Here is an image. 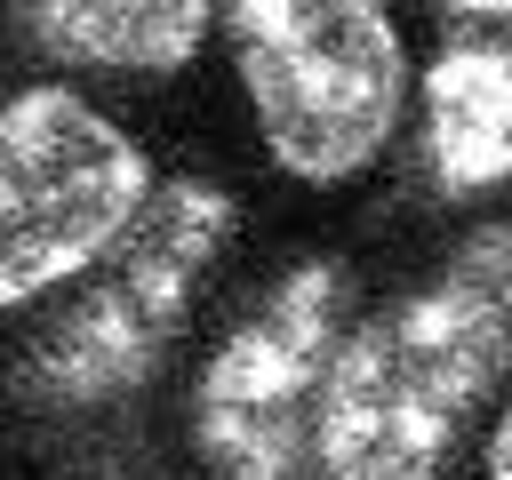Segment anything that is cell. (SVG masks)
<instances>
[{
  "label": "cell",
  "instance_id": "cell-5",
  "mask_svg": "<svg viewBox=\"0 0 512 480\" xmlns=\"http://www.w3.org/2000/svg\"><path fill=\"white\" fill-rule=\"evenodd\" d=\"M152 192L144 144L72 88L0 104V312L80 280Z\"/></svg>",
  "mask_w": 512,
  "mask_h": 480
},
{
  "label": "cell",
  "instance_id": "cell-4",
  "mask_svg": "<svg viewBox=\"0 0 512 480\" xmlns=\"http://www.w3.org/2000/svg\"><path fill=\"white\" fill-rule=\"evenodd\" d=\"M352 320V264L296 256L216 336L184 400L208 480H320V392Z\"/></svg>",
  "mask_w": 512,
  "mask_h": 480
},
{
  "label": "cell",
  "instance_id": "cell-8",
  "mask_svg": "<svg viewBox=\"0 0 512 480\" xmlns=\"http://www.w3.org/2000/svg\"><path fill=\"white\" fill-rule=\"evenodd\" d=\"M488 480H512V400L496 416V440H488Z\"/></svg>",
  "mask_w": 512,
  "mask_h": 480
},
{
  "label": "cell",
  "instance_id": "cell-2",
  "mask_svg": "<svg viewBox=\"0 0 512 480\" xmlns=\"http://www.w3.org/2000/svg\"><path fill=\"white\" fill-rule=\"evenodd\" d=\"M232 232H240V200L216 176L152 184L136 216L112 232V248L80 272V288L24 336L16 392L48 416H96L136 400L192 328Z\"/></svg>",
  "mask_w": 512,
  "mask_h": 480
},
{
  "label": "cell",
  "instance_id": "cell-3",
  "mask_svg": "<svg viewBox=\"0 0 512 480\" xmlns=\"http://www.w3.org/2000/svg\"><path fill=\"white\" fill-rule=\"evenodd\" d=\"M224 32L256 136L296 184H352L384 160L408 104L384 0H224Z\"/></svg>",
  "mask_w": 512,
  "mask_h": 480
},
{
  "label": "cell",
  "instance_id": "cell-7",
  "mask_svg": "<svg viewBox=\"0 0 512 480\" xmlns=\"http://www.w3.org/2000/svg\"><path fill=\"white\" fill-rule=\"evenodd\" d=\"M16 32L80 72L168 80L208 40V0H8Z\"/></svg>",
  "mask_w": 512,
  "mask_h": 480
},
{
  "label": "cell",
  "instance_id": "cell-1",
  "mask_svg": "<svg viewBox=\"0 0 512 480\" xmlns=\"http://www.w3.org/2000/svg\"><path fill=\"white\" fill-rule=\"evenodd\" d=\"M512 376V216L424 288L352 320L320 392V480H432L464 416Z\"/></svg>",
  "mask_w": 512,
  "mask_h": 480
},
{
  "label": "cell",
  "instance_id": "cell-6",
  "mask_svg": "<svg viewBox=\"0 0 512 480\" xmlns=\"http://www.w3.org/2000/svg\"><path fill=\"white\" fill-rule=\"evenodd\" d=\"M424 176L448 200L512 184V40H448L424 64Z\"/></svg>",
  "mask_w": 512,
  "mask_h": 480
},
{
  "label": "cell",
  "instance_id": "cell-9",
  "mask_svg": "<svg viewBox=\"0 0 512 480\" xmlns=\"http://www.w3.org/2000/svg\"><path fill=\"white\" fill-rule=\"evenodd\" d=\"M432 8H464V16H512V0H432Z\"/></svg>",
  "mask_w": 512,
  "mask_h": 480
}]
</instances>
